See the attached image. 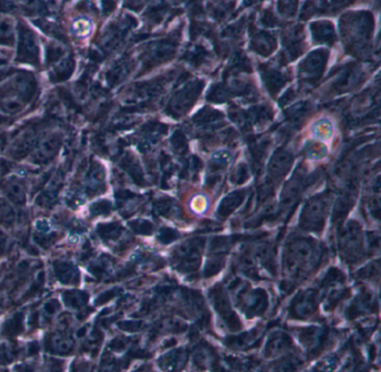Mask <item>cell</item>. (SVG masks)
<instances>
[{
	"instance_id": "6da1fadb",
	"label": "cell",
	"mask_w": 381,
	"mask_h": 372,
	"mask_svg": "<svg viewBox=\"0 0 381 372\" xmlns=\"http://www.w3.org/2000/svg\"><path fill=\"white\" fill-rule=\"evenodd\" d=\"M5 191L7 196L17 204H22L26 199V193L23 184L17 179H9L5 185Z\"/></svg>"
},
{
	"instance_id": "7a4b0ae2",
	"label": "cell",
	"mask_w": 381,
	"mask_h": 372,
	"mask_svg": "<svg viewBox=\"0 0 381 372\" xmlns=\"http://www.w3.org/2000/svg\"><path fill=\"white\" fill-rule=\"evenodd\" d=\"M59 142L55 137L53 138H48L47 140H45L40 143V148L38 150V158H40L41 160H48L49 158L56 153V151L58 149Z\"/></svg>"
},
{
	"instance_id": "3957f363",
	"label": "cell",
	"mask_w": 381,
	"mask_h": 372,
	"mask_svg": "<svg viewBox=\"0 0 381 372\" xmlns=\"http://www.w3.org/2000/svg\"><path fill=\"white\" fill-rule=\"evenodd\" d=\"M52 345L53 348L59 353H67L73 348V341L69 336L61 333H56L52 336Z\"/></svg>"
},
{
	"instance_id": "277c9868",
	"label": "cell",
	"mask_w": 381,
	"mask_h": 372,
	"mask_svg": "<svg viewBox=\"0 0 381 372\" xmlns=\"http://www.w3.org/2000/svg\"><path fill=\"white\" fill-rule=\"evenodd\" d=\"M14 217L11 207L5 200L0 199V218L1 219H10Z\"/></svg>"
}]
</instances>
